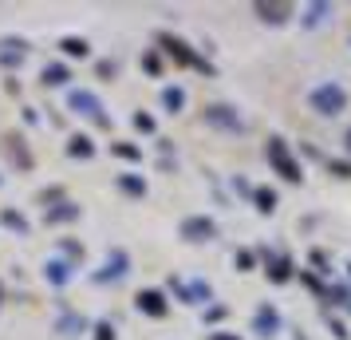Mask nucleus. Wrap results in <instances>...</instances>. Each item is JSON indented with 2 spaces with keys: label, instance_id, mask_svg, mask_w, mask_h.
<instances>
[{
  "label": "nucleus",
  "instance_id": "f257e3e1",
  "mask_svg": "<svg viewBox=\"0 0 351 340\" xmlns=\"http://www.w3.org/2000/svg\"><path fill=\"white\" fill-rule=\"evenodd\" d=\"M158 48L166 52V56H170L174 64H182V67H197V71H206V76H213V67H209L206 60H202V56H197V52H193L190 44H186V40H178V36L162 32V36H158Z\"/></svg>",
  "mask_w": 351,
  "mask_h": 340
},
{
  "label": "nucleus",
  "instance_id": "f03ea898",
  "mask_svg": "<svg viewBox=\"0 0 351 340\" xmlns=\"http://www.w3.org/2000/svg\"><path fill=\"white\" fill-rule=\"evenodd\" d=\"M269 162H272V170H276L280 179H288L292 186H296V182H304L300 162L288 155V143H285V139H269Z\"/></svg>",
  "mask_w": 351,
  "mask_h": 340
},
{
  "label": "nucleus",
  "instance_id": "7ed1b4c3",
  "mask_svg": "<svg viewBox=\"0 0 351 340\" xmlns=\"http://www.w3.org/2000/svg\"><path fill=\"white\" fill-rule=\"evenodd\" d=\"M312 107H316L319 115H328V119H332V115H339L343 107H348V95H343V87H339V83H324V87L312 91Z\"/></svg>",
  "mask_w": 351,
  "mask_h": 340
},
{
  "label": "nucleus",
  "instance_id": "20e7f679",
  "mask_svg": "<svg viewBox=\"0 0 351 340\" xmlns=\"http://www.w3.org/2000/svg\"><path fill=\"white\" fill-rule=\"evenodd\" d=\"M67 107L80 111V115H87V119H99V127H111V119L103 115V103H99L91 91H67Z\"/></svg>",
  "mask_w": 351,
  "mask_h": 340
},
{
  "label": "nucleus",
  "instance_id": "39448f33",
  "mask_svg": "<svg viewBox=\"0 0 351 340\" xmlns=\"http://www.w3.org/2000/svg\"><path fill=\"white\" fill-rule=\"evenodd\" d=\"M253 16L265 24H288L292 20V4L288 0H253Z\"/></svg>",
  "mask_w": 351,
  "mask_h": 340
},
{
  "label": "nucleus",
  "instance_id": "423d86ee",
  "mask_svg": "<svg viewBox=\"0 0 351 340\" xmlns=\"http://www.w3.org/2000/svg\"><path fill=\"white\" fill-rule=\"evenodd\" d=\"M182 238L186 242H209V238H217V226L209 218H186L182 222Z\"/></svg>",
  "mask_w": 351,
  "mask_h": 340
},
{
  "label": "nucleus",
  "instance_id": "0eeeda50",
  "mask_svg": "<svg viewBox=\"0 0 351 340\" xmlns=\"http://www.w3.org/2000/svg\"><path fill=\"white\" fill-rule=\"evenodd\" d=\"M134 305L143 308L146 317H166V293H158V289H143L138 297H134Z\"/></svg>",
  "mask_w": 351,
  "mask_h": 340
},
{
  "label": "nucleus",
  "instance_id": "6e6552de",
  "mask_svg": "<svg viewBox=\"0 0 351 340\" xmlns=\"http://www.w3.org/2000/svg\"><path fill=\"white\" fill-rule=\"evenodd\" d=\"M4 146H8V155L16 159V166L20 170H32V155H28V146H24V135H4Z\"/></svg>",
  "mask_w": 351,
  "mask_h": 340
},
{
  "label": "nucleus",
  "instance_id": "1a4fd4ad",
  "mask_svg": "<svg viewBox=\"0 0 351 340\" xmlns=\"http://www.w3.org/2000/svg\"><path fill=\"white\" fill-rule=\"evenodd\" d=\"M206 119H209V123H217V127L241 131V119L233 115V107H221V103H213V107H206Z\"/></svg>",
  "mask_w": 351,
  "mask_h": 340
},
{
  "label": "nucleus",
  "instance_id": "9d476101",
  "mask_svg": "<svg viewBox=\"0 0 351 340\" xmlns=\"http://www.w3.org/2000/svg\"><path fill=\"white\" fill-rule=\"evenodd\" d=\"M292 277V258H269V281L272 285H285Z\"/></svg>",
  "mask_w": 351,
  "mask_h": 340
},
{
  "label": "nucleus",
  "instance_id": "9b49d317",
  "mask_svg": "<svg viewBox=\"0 0 351 340\" xmlns=\"http://www.w3.org/2000/svg\"><path fill=\"white\" fill-rule=\"evenodd\" d=\"M67 155H71V159H91L95 146H91L87 135H71V139H67Z\"/></svg>",
  "mask_w": 351,
  "mask_h": 340
},
{
  "label": "nucleus",
  "instance_id": "f8f14e48",
  "mask_svg": "<svg viewBox=\"0 0 351 340\" xmlns=\"http://www.w3.org/2000/svg\"><path fill=\"white\" fill-rule=\"evenodd\" d=\"M253 324H256V332H261V337H272V332H276V313H272L269 305H261V313L253 317Z\"/></svg>",
  "mask_w": 351,
  "mask_h": 340
},
{
  "label": "nucleus",
  "instance_id": "ddd939ff",
  "mask_svg": "<svg viewBox=\"0 0 351 340\" xmlns=\"http://www.w3.org/2000/svg\"><path fill=\"white\" fill-rule=\"evenodd\" d=\"M60 48H64V56H71V60H83V56L91 52L83 36H64V40H60Z\"/></svg>",
  "mask_w": 351,
  "mask_h": 340
},
{
  "label": "nucleus",
  "instance_id": "4468645a",
  "mask_svg": "<svg viewBox=\"0 0 351 340\" xmlns=\"http://www.w3.org/2000/svg\"><path fill=\"white\" fill-rule=\"evenodd\" d=\"M174 289L182 293V297H186L190 305H202V301H209V285H206V281H193L190 289H182V285H174Z\"/></svg>",
  "mask_w": 351,
  "mask_h": 340
},
{
  "label": "nucleus",
  "instance_id": "2eb2a0df",
  "mask_svg": "<svg viewBox=\"0 0 351 340\" xmlns=\"http://www.w3.org/2000/svg\"><path fill=\"white\" fill-rule=\"evenodd\" d=\"M67 80H71V71H67L64 64H48L44 67V83H48V87H64Z\"/></svg>",
  "mask_w": 351,
  "mask_h": 340
},
{
  "label": "nucleus",
  "instance_id": "dca6fc26",
  "mask_svg": "<svg viewBox=\"0 0 351 340\" xmlns=\"http://www.w3.org/2000/svg\"><path fill=\"white\" fill-rule=\"evenodd\" d=\"M44 277H48L51 285H64L67 277H71V265H64V261H48V265H44Z\"/></svg>",
  "mask_w": 351,
  "mask_h": 340
},
{
  "label": "nucleus",
  "instance_id": "f3484780",
  "mask_svg": "<svg viewBox=\"0 0 351 340\" xmlns=\"http://www.w3.org/2000/svg\"><path fill=\"white\" fill-rule=\"evenodd\" d=\"M253 202H256V210H261V214H272V210H276V194H272L269 186H256V190H253Z\"/></svg>",
  "mask_w": 351,
  "mask_h": 340
},
{
  "label": "nucleus",
  "instance_id": "a211bd4d",
  "mask_svg": "<svg viewBox=\"0 0 351 340\" xmlns=\"http://www.w3.org/2000/svg\"><path fill=\"white\" fill-rule=\"evenodd\" d=\"M75 218H80V206H71V202H64L60 210H51V214H48L51 226H60V222H75Z\"/></svg>",
  "mask_w": 351,
  "mask_h": 340
},
{
  "label": "nucleus",
  "instance_id": "6ab92c4d",
  "mask_svg": "<svg viewBox=\"0 0 351 340\" xmlns=\"http://www.w3.org/2000/svg\"><path fill=\"white\" fill-rule=\"evenodd\" d=\"M162 103H166V111L170 115H178L182 111V103H186V95H182L178 87H166V91H162Z\"/></svg>",
  "mask_w": 351,
  "mask_h": 340
},
{
  "label": "nucleus",
  "instance_id": "aec40b11",
  "mask_svg": "<svg viewBox=\"0 0 351 340\" xmlns=\"http://www.w3.org/2000/svg\"><path fill=\"white\" fill-rule=\"evenodd\" d=\"M127 269V258L123 253H114V261H111V269H103V273H95V281H114V277Z\"/></svg>",
  "mask_w": 351,
  "mask_h": 340
},
{
  "label": "nucleus",
  "instance_id": "412c9836",
  "mask_svg": "<svg viewBox=\"0 0 351 340\" xmlns=\"http://www.w3.org/2000/svg\"><path fill=\"white\" fill-rule=\"evenodd\" d=\"M119 186H123L127 194H134V198H143V194H146V182H143V179H134V174H123V179H119Z\"/></svg>",
  "mask_w": 351,
  "mask_h": 340
},
{
  "label": "nucleus",
  "instance_id": "4be33fe9",
  "mask_svg": "<svg viewBox=\"0 0 351 340\" xmlns=\"http://www.w3.org/2000/svg\"><path fill=\"white\" fill-rule=\"evenodd\" d=\"M0 222H4V226H12L16 234H28V222H24L16 210H4V214H0Z\"/></svg>",
  "mask_w": 351,
  "mask_h": 340
},
{
  "label": "nucleus",
  "instance_id": "5701e85b",
  "mask_svg": "<svg viewBox=\"0 0 351 340\" xmlns=\"http://www.w3.org/2000/svg\"><path fill=\"white\" fill-rule=\"evenodd\" d=\"M114 155H119V159H130V162H138V159H143L134 143H114Z\"/></svg>",
  "mask_w": 351,
  "mask_h": 340
},
{
  "label": "nucleus",
  "instance_id": "b1692460",
  "mask_svg": "<svg viewBox=\"0 0 351 340\" xmlns=\"http://www.w3.org/2000/svg\"><path fill=\"white\" fill-rule=\"evenodd\" d=\"M324 16H328V4H312V8H308V16H304V24L312 28V24H316V20H324Z\"/></svg>",
  "mask_w": 351,
  "mask_h": 340
},
{
  "label": "nucleus",
  "instance_id": "393cba45",
  "mask_svg": "<svg viewBox=\"0 0 351 340\" xmlns=\"http://www.w3.org/2000/svg\"><path fill=\"white\" fill-rule=\"evenodd\" d=\"M328 170H332V174H339V179H351V162L332 159V162H328Z\"/></svg>",
  "mask_w": 351,
  "mask_h": 340
},
{
  "label": "nucleus",
  "instance_id": "a878e982",
  "mask_svg": "<svg viewBox=\"0 0 351 340\" xmlns=\"http://www.w3.org/2000/svg\"><path fill=\"white\" fill-rule=\"evenodd\" d=\"M253 253H249V249H241V253H237V269H241V273H249V269H253Z\"/></svg>",
  "mask_w": 351,
  "mask_h": 340
},
{
  "label": "nucleus",
  "instance_id": "bb28decb",
  "mask_svg": "<svg viewBox=\"0 0 351 340\" xmlns=\"http://www.w3.org/2000/svg\"><path fill=\"white\" fill-rule=\"evenodd\" d=\"M308 261H312L316 269H324V265H328V253H324V249H312V253H308Z\"/></svg>",
  "mask_w": 351,
  "mask_h": 340
},
{
  "label": "nucleus",
  "instance_id": "cd10ccee",
  "mask_svg": "<svg viewBox=\"0 0 351 340\" xmlns=\"http://www.w3.org/2000/svg\"><path fill=\"white\" fill-rule=\"evenodd\" d=\"M91 340H114V328H111V324H99L95 337H91Z\"/></svg>",
  "mask_w": 351,
  "mask_h": 340
},
{
  "label": "nucleus",
  "instance_id": "c85d7f7f",
  "mask_svg": "<svg viewBox=\"0 0 351 340\" xmlns=\"http://www.w3.org/2000/svg\"><path fill=\"white\" fill-rule=\"evenodd\" d=\"M134 127L138 131H154V119H150V115H134Z\"/></svg>",
  "mask_w": 351,
  "mask_h": 340
},
{
  "label": "nucleus",
  "instance_id": "c756f323",
  "mask_svg": "<svg viewBox=\"0 0 351 340\" xmlns=\"http://www.w3.org/2000/svg\"><path fill=\"white\" fill-rule=\"evenodd\" d=\"M143 67H146V71H150V76H158V71H162L158 56H146V60H143Z\"/></svg>",
  "mask_w": 351,
  "mask_h": 340
},
{
  "label": "nucleus",
  "instance_id": "7c9ffc66",
  "mask_svg": "<svg viewBox=\"0 0 351 340\" xmlns=\"http://www.w3.org/2000/svg\"><path fill=\"white\" fill-rule=\"evenodd\" d=\"M0 64H8V67H16V64H20V52H0Z\"/></svg>",
  "mask_w": 351,
  "mask_h": 340
},
{
  "label": "nucleus",
  "instance_id": "2f4dec72",
  "mask_svg": "<svg viewBox=\"0 0 351 340\" xmlns=\"http://www.w3.org/2000/svg\"><path fill=\"white\" fill-rule=\"evenodd\" d=\"M221 317H225V308H221V305H213V308L206 313V321H209V324H213V321H221Z\"/></svg>",
  "mask_w": 351,
  "mask_h": 340
},
{
  "label": "nucleus",
  "instance_id": "473e14b6",
  "mask_svg": "<svg viewBox=\"0 0 351 340\" xmlns=\"http://www.w3.org/2000/svg\"><path fill=\"white\" fill-rule=\"evenodd\" d=\"M332 332H335V337H339V340H348V337H351V332H348V328H343V324H339V321H332Z\"/></svg>",
  "mask_w": 351,
  "mask_h": 340
},
{
  "label": "nucleus",
  "instance_id": "72a5a7b5",
  "mask_svg": "<svg viewBox=\"0 0 351 340\" xmlns=\"http://www.w3.org/2000/svg\"><path fill=\"white\" fill-rule=\"evenodd\" d=\"M209 340H241V337H233V332H209Z\"/></svg>",
  "mask_w": 351,
  "mask_h": 340
},
{
  "label": "nucleus",
  "instance_id": "f704fd0d",
  "mask_svg": "<svg viewBox=\"0 0 351 340\" xmlns=\"http://www.w3.org/2000/svg\"><path fill=\"white\" fill-rule=\"evenodd\" d=\"M348 150H351V131H348Z\"/></svg>",
  "mask_w": 351,
  "mask_h": 340
},
{
  "label": "nucleus",
  "instance_id": "c9c22d12",
  "mask_svg": "<svg viewBox=\"0 0 351 340\" xmlns=\"http://www.w3.org/2000/svg\"><path fill=\"white\" fill-rule=\"evenodd\" d=\"M0 297H4V289H0Z\"/></svg>",
  "mask_w": 351,
  "mask_h": 340
}]
</instances>
